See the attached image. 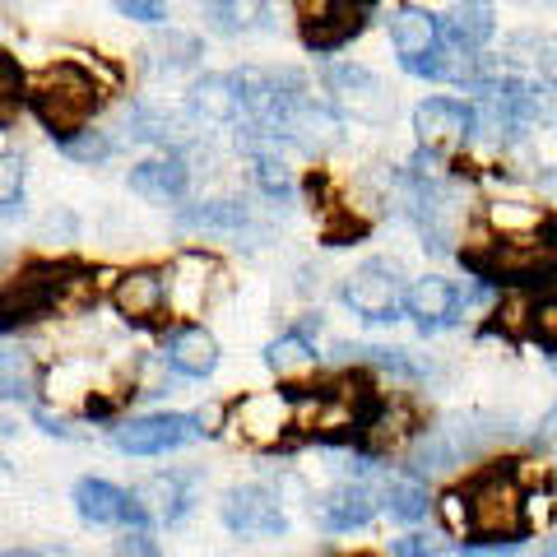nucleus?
Segmentation results:
<instances>
[{
    "mask_svg": "<svg viewBox=\"0 0 557 557\" xmlns=\"http://www.w3.org/2000/svg\"><path fill=\"white\" fill-rule=\"evenodd\" d=\"M460 497H465L460 544H530L534 511H530V493L520 483L516 460L479 465L460 483Z\"/></svg>",
    "mask_w": 557,
    "mask_h": 557,
    "instance_id": "obj_1",
    "label": "nucleus"
},
{
    "mask_svg": "<svg viewBox=\"0 0 557 557\" xmlns=\"http://www.w3.org/2000/svg\"><path fill=\"white\" fill-rule=\"evenodd\" d=\"M98 108H102V89H98L94 70H84L79 61H51L28 84V112L38 116L47 139L94 126Z\"/></svg>",
    "mask_w": 557,
    "mask_h": 557,
    "instance_id": "obj_2",
    "label": "nucleus"
},
{
    "mask_svg": "<svg viewBox=\"0 0 557 557\" xmlns=\"http://www.w3.org/2000/svg\"><path fill=\"white\" fill-rule=\"evenodd\" d=\"M376 0H298V38L311 57L335 61L368 33Z\"/></svg>",
    "mask_w": 557,
    "mask_h": 557,
    "instance_id": "obj_3",
    "label": "nucleus"
},
{
    "mask_svg": "<svg viewBox=\"0 0 557 557\" xmlns=\"http://www.w3.org/2000/svg\"><path fill=\"white\" fill-rule=\"evenodd\" d=\"M405 270L391 256H368L339 278V302L368 325H391L405 317Z\"/></svg>",
    "mask_w": 557,
    "mask_h": 557,
    "instance_id": "obj_4",
    "label": "nucleus"
},
{
    "mask_svg": "<svg viewBox=\"0 0 557 557\" xmlns=\"http://www.w3.org/2000/svg\"><path fill=\"white\" fill-rule=\"evenodd\" d=\"M112 446L121 456L135 460H153V456H172V450H186L205 442V432L196 423V413H177V409H149V413H126L108 428Z\"/></svg>",
    "mask_w": 557,
    "mask_h": 557,
    "instance_id": "obj_5",
    "label": "nucleus"
},
{
    "mask_svg": "<svg viewBox=\"0 0 557 557\" xmlns=\"http://www.w3.org/2000/svg\"><path fill=\"white\" fill-rule=\"evenodd\" d=\"M321 89L339 108V116L362 121V126H386L395 116V98L386 94V84L372 65L362 61H325L321 65Z\"/></svg>",
    "mask_w": 557,
    "mask_h": 557,
    "instance_id": "obj_6",
    "label": "nucleus"
},
{
    "mask_svg": "<svg viewBox=\"0 0 557 557\" xmlns=\"http://www.w3.org/2000/svg\"><path fill=\"white\" fill-rule=\"evenodd\" d=\"M233 418H228V428L242 432V442L256 446V450H293V446H302L298 442V405H293V395L288 391H260V395H247V399H237V405H228Z\"/></svg>",
    "mask_w": 557,
    "mask_h": 557,
    "instance_id": "obj_7",
    "label": "nucleus"
},
{
    "mask_svg": "<svg viewBox=\"0 0 557 557\" xmlns=\"http://www.w3.org/2000/svg\"><path fill=\"white\" fill-rule=\"evenodd\" d=\"M307 511L321 534H358L381 516V483L376 479H335L325 493H311Z\"/></svg>",
    "mask_w": 557,
    "mask_h": 557,
    "instance_id": "obj_8",
    "label": "nucleus"
},
{
    "mask_svg": "<svg viewBox=\"0 0 557 557\" xmlns=\"http://www.w3.org/2000/svg\"><path fill=\"white\" fill-rule=\"evenodd\" d=\"M219 520L233 539H284L288 534V507L265 483H233L219 497Z\"/></svg>",
    "mask_w": 557,
    "mask_h": 557,
    "instance_id": "obj_9",
    "label": "nucleus"
},
{
    "mask_svg": "<svg viewBox=\"0 0 557 557\" xmlns=\"http://www.w3.org/2000/svg\"><path fill=\"white\" fill-rule=\"evenodd\" d=\"M413 135H418V149L437 153H460L474 145V102L469 98H450V94H428L423 102L413 108Z\"/></svg>",
    "mask_w": 557,
    "mask_h": 557,
    "instance_id": "obj_10",
    "label": "nucleus"
},
{
    "mask_svg": "<svg viewBox=\"0 0 557 557\" xmlns=\"http://www.w3.org/2000/svg\"><path fill=\"white\" fill-rule=\"evenodd\" d=\"M386 24L399 70L413 79H432V65L442 51V14H432L428 5H395Z\"/></svg>",
    "mask_w": 557,
    "mask_h": 557,
    "instance_id": "obj_11",
    "label": "nucleus"
},
{
    "mask_svg": "<svg viewBox=\"0 0 557 557\" xmlns=\"http://www.w3.org/2000/svg\"><path fill=\"white\" fill-rule=\"evenodd\" d=\"M135 507L145 516V525H182L200 502V469H159V474L139 479L135 487Z\"/></svg>",
    "mask_w": 557,
    "mask_h": 557,
    "instance_id": "obj_12",
    "label": "nucleus"
},
{
    "mask_svg": "<svg viewBox=\"0 0 557 557\" xmlns=\"http://www.w3.org/2000/svg\"><path fill=\"white\" fill-rule=\"evenodd\" d=\"M405 317L423 330V335H446L465 321V298H460V284L446 274H418L405 284Z\"/></svg>",
    "mask_w": 557,
    "mask_h": 557,
    "instance_id": "obj_13",
    "label": "nucleus"
},
{
    "mask_svg": "<svg viewBox=\"0 0 557 557\" xmlns=\"http://www.w3.org/2000/svg\"><path fill=\"white\" fill-rule=\"evenodd\" d=\"M70 502H75V516L84 520V525H94V530L145 525V516H139L131 487H121V483L102 479V474L75 479V487H70ZM149 530H153V525H149Z\"/></svg>",
    "mask_w": 557,
    "mask_h": 557,
    "instance_id": "obj_14",
    "label": "nucleus"
},
{
    "mask_svg": "<svg viewBox=\"0 0 557 557\" xmlns=\"http://www.w3.org/2000/svg\"><path fill=\"white\" fill-rule=\"evenodd\" d=\"M126 139L149 145L159 153H186L200 139L196 116L186 108H168V102H135L126 112Z\"/></svg>",
    "mask_w": 557,
    "mask_h": 557,
    "instance_id": "obj_15",
    "label": "nucleus"
},
{
    "mask_svg": "<svg viewBox=\"0 0 557 557\" xmlns=\"http://www.w3.org/2000/svg\"><path fill=\"white\" fill-rule=\"evenodd\" d=\"M177 228L182 233H200V237H219V242H251V237H260L256 209L247 200H233V196L177 205Z\"/></svg>",
    "mask_w": 557,
    "mask_h": 557,
    "instance_id": "obj_16",
    "label": "nucleus"
},
{
    "mask_svg": "<svg viewBox=\"0 0 557 557\" xmlns=\"http://www.w3.org/2000/svg\"><path fill=\"white\" fill-rule=\"evenodd\" d=\"M126 190L139 196L145 205H159V209L186 205L190 200V163H186V153H149V159L131 163Z\"/></svg>",
    "mask_w": 557,
    "mask_h": 557,
    "instance_id": "obj_17",
    "label": "nucleus"
},
{
    "mask_svg": "<svg viewBox=\"0 0 557 557\" xmlns=\"http://www.w3.org/2000/svg\"><path fill=\"white\" fill-rule=\"evenodd\" d=\"M108 302L126 325H153L168 311V270H159V265L121 270Z\"/></svg>",
    "mask_w": 557,
    "mask_h": 557,
    "instance_id": "obj_18",
    "label": "nucleus"
},
{
    "mask_svg": "<svg viewBox=\"0 0 557 557\" xmlns=\"http://www.w3.org/2000/svg\"><path fill=\"white\" fill-rule=\"evenodd\" d=\"M163 368L177 376V381H209L219 372V339H214V330L209 325H177L172 335L163 339Z\"/></svg>",
    "mask_w": 557,
    "mask_h": 557,
    "instance_id": "obj_19",
    "label": "nucleus"
},
{
    "mask_svg": "<svg viewBox=\"0 0 557 557\" xmlns=\"http://www.w3.org/2000/svg\"><path fill=\"white\" fill-rule=\"evenodd\" d=\"M186 112L196 116V126H237L242 121V94H237L233 70H209V75L190 79Z\"/></svg>",
    "mask_w": 557,
    "mask_h": 557,
    "instance_id": "obj_20",
    "label": "nucleus"
},
{
    "mask_svg": "<svg viewBox=\"0 0 557 557\" xmlns=\"http://www.w3.org/2000/svg\"><path fill=\"white\" fill-rule=\"evenodd\" d=\"M381 511H386L395 525H423V520L437 511V497H432V483L423 474H413V469L395 465L391 474H381Z\"/></svg>",
    "mask_w": 557,
    "mask_h": 557,
    "instance_id": "obj_21",
    "label": "nucleus"
},
{
    "mask_svg": "<svg viewBox=\"0 0 557 557\" xmlns=\"http://www.w3.org/2000/svg\"><path fill=\"white\" fill-rule=\"evenodd\" d=\"M493 38H497V5L493 0H456V5L442 14V42L465 51V57L487 51Z\"/></svg>",
    "mask_w": 557,
    "mask_h": 557,
    "instance_id": "obj_22",
    "label": "nucleus"
},
{
    "mask_svg": "<svg viewBox=\"0 0 557 557\" xmlns=\"http://www.w3.org/2000/svg\"><path fill=\"white\" fill-rule=\"evenodd\" d=\"M145 51H149L153 75H186V70H196L205 61V38L177 24H159Z\"/></svg>",
    "mask_w": 557,
    "mask_h": 557,
    "instance_id": "obj_23",
    "label": "nucleus"
},
{
    "mask_svg": "<svg viewBox=\"0 0 557 557\" xmlns=\"http://www.w3.org/2000/svg\"><path fill=\"white\" fill-rule=\"evenodd\" d=\"M42 391V362L33 358V348L5 344L0 348V405H38Z\"/></svg>",
    "mask_w": 557,
    "mask_h": 557,
    "instance_id": "obj_24",
    "label": "nucleus"
},
{
    "mask_svg": "<svg viewBox=\"0 0 557 557\" xmlns=\"http://www.w3.org/2000/svg\"><path fill=\"white\" fill-rule=\"evenodd\" d=\"M247 177L270 205H293L298 200V190H302L298 172H293V163H288V153H278V149L247 153Z\"/></svg>",
    "mask_w": 557,
    "mask_h": 557,
    "instance_id": "obj_25",
    "label": "nucleus"
},
{
    "mask_svg": "<svg viewBox=\"0 0 557 557\" xmlns=\"http://www.w3.org/2000/svg\"><path fill=\"white\" fill-rule=\"evenodd\" d=\"M265 368L274 376H311L321 368V354H317V339L302 335L298 325L278 330V335L265 344Z\"/></svg>",
    "mask_w": 557,
    "mask_h": 557,
    "instance_id": "obj_26",
    "label": "nucleus"
},
{
    "mask_svg": "<svg viewBox=\"0 0 557 557\" xmlns=\"http://www.w3.org/2000/svg\"><path fill=\"white\" fill-rule=\"evenodd\" d=\"M57 145V153L65 163H75V168H102V163H112L116 159V149H121V139L112 131H102V126H84L75 135H61V139H51Z\"/></svg>",
    "mask_w": 557,
    "mask_h": 557,
    "instance_id": "obj_27",
    "label": "nucleus"
},
{
    "mask_svg": "<svg viewBox=\"0 0 557 557\" xmlns=\"http://www.w3.org/2000/svg\"><path fill=\"white\" fill-rule=\"evenodd\" d=\"M24 108H28V75L10 51H0V131H10Z\"/></svg>",
    "mask_w": 557,
    "mask_h": 557,
    "instance_id": "obj_28",
    "label": "nucleus"
},
{
    "mask_svg": "<svg viewBox=\"0 0 557 557\" xmlns=\"http://www.w3.org/2000/svg\"><path fill=\"white\" fill-rule=\"evenodd\" d=\"M507 42H516V47H530L525 65H534V79H539V84H548V89L557 94V33L520 28V33H511Z\"/></svg>",
    "mask_w": 557,
    "mask_h": 557,
    "instance_id": "obj_29",
    "label": "nucleus"
},
{
    "mask_svg": "<svg viewBox=\"0 0 557 557\" xmlns=\"http://www.w3.org/2000/svg\"><path fill=\"white\" fill-rule=\"evenodd\" d=\"M24 186H28L24 153H0V219L24 209Z\"/></svg>",
    "mask_w": 557,
    "mask_h": 557,
    "instance_id": "obj_30",
    "label": "nucleus"
},
{
    "mask_svg": "<svg viewBox=\"0 0 557 557\" xmlns=\"http://www.w3.org/2000/svg\"><path fill=\"white\" fill-rule=\"evenodd\" d=\"M450 539L446 530H405L399 539H391V557H446L450 553Z\"/></svg>",
    "mask_w": 557,
    "mask_h": 557,
    "instance_id": "obj_31",
    "label": "nucleus"
},
{
    "mask_svg": "<svg viewBox=\"0 0 557 557\" xmlns=\"http://www.w3.org/2000/svg\"><path fill=\"white\" fill-rule=\"evenodd\" d=\"M33 242H42V247H70V242H79V214L70 205L47 209L38 219V228H33Z\"/></svg>",
    "mask_w": 557,
    "mask_h": 557,
    "instance_id": "obj_32",
    "label": "nucleus"
},
{
    "mask_svg": "<svg viewBox=\"0 0 557 557\" xmlns=\"http://www.w3.org/2000/svg\"><path fill=\"white\" fill-rule=\"evenodd\" d=\"M525 339H534L544 354H557V293H548V298H530Z\"/></svg>",
    "mask_w": 557,
    "mask_h": 557,
    "instance_id": "obj_33",
    "label": "nucleus"
},
{
    "mask_svg": "<svg viewBox=\"0 0 557 557\" xmlns=\"http://www.w3.org/2000/svg\"><path fill=\"white\" fill-rule=\"evenodd\" d=\"M112 557H163V548H159V539H153L149 525H126L116 534Z\"/></svg>",
    "mask_w": 557,
    "mask_h": 557,
    "instance_id": "obj_34",
    "label": "nucleus"
},
{
    "mask_svg": "<svg viewBox=\"0 0 557 557\" xmlns=\"http://www.w3.org/2000/svg\"><path fill=\"white\" fill-rule=\"evenodd\" d=\"M28 418H33V428L47 432V437H57V442H84V432H79L75 418L51 413L47 405H28Z\"/></svg>",
    "mask_w": 557,
    "mask_h": 557,
    "instance_id": "obj_35",
    "label": "nucleus"
},
{
    "mask_svg": "<svg viewBox=\"0 0 557 557\" xmlns=\"http://www.w3.org/2000/svg\"><path fill=\"white\" fill-rule=\"evenodd\" d=\"M108 5L131 24H149V28L168 24V0H108Z\"/></svg>",
    "mask_w": 557,
    "mask_h": 557,
    "instance_id": "obj_36",
    "label": "nucleus"
},
{
    "mask_svg": "<svg viewBox=\"0 0 557 557\" xmlns=\"http://www.w3.org/2000/svg\"><path fill=\"white\" fill-rule=\"evenodd\" d=\"M530 442H534V450H544V456H557V399H553L544 413H539Z\"/></svg>",
    "mask_w": 557,
    "mask_h": 557,
    "instance_id": "obj_37",
    "label": "nucleus"
},
{
    "mask_svg": "<svg viewBox=\"0 0 557 557\" xmlns=\"http://www.w3.org/2000/svg\"><path fill=\"white\" fill-rule=\"evenodd\" d=\"M530 544H460L456 557H520Z\"/></svg>",
    "mask_w": 557,
    "mask_h": 557,
    "instance_id": "obj_38",
    "label": "nucleus"
},
{
    "mask_svg": "<svg viewBox=\"0 0 557 557\" xmlns=\"http://www.w3.org/2000/svg\"><path fill=\"white\" fill-rule=\"evenodd\" d=\"M534 190L544 196L553 209H557V163L553 168H544V172H534Z\"/></svg>",
    "mask_w": 557,
    "mask_h": 557,
    "instance_id": "obj_39",
    "label": "nucleus"
},
{
    "mask_svg": "<svg viewBox=\"0 0 557 557\" xmlns=\"http://www.w3.org/2000/svg\"><path fill=\"white\" fill-rule=\"evenodd\" d=\"M0 557H42V548H0Z\"/></svg>",
    "mask_w": 557,
    "mask_h": 557,
    "instance_id": "obj_40",
    "label": "nucleus"
},
{
    "mask_svg": "<svg viewBox=\"0 0 557 557\" xmlns=\"http://www.w3.org/2000/svg\"><path fill=\"white\" fill-rule=\"evenodd\" d=\"M534 557H557V534H553V539H544V548H539Z\"/></svg>",
    "mask_w": 557,
    "mask_h": 557,
    "instance_id": "obj_41",
    "label": "nucleus"
},
{
    "mask_svg": "<svg viewBox=\"0 0 557 557\" xmlns=\"http://www.w3.org/2000/svg\"><path fill=\"white\" fill-rule=\"evenodd\" d=\"M548 368H553V372H557V354H548Z\"/></svg>",
    "mask_w": 557,
    "mask_h": 557,
    "instance_id": "obj_42",
    "label": "nucleus"
}]
</instances>
